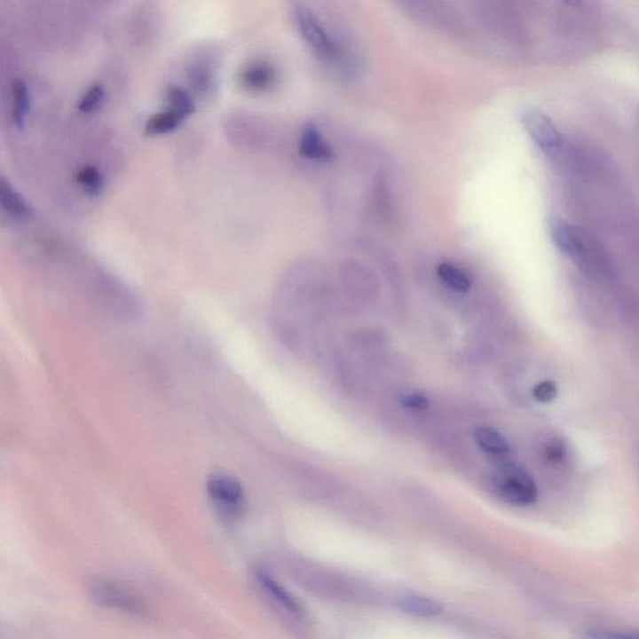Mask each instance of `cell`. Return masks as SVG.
Wrapping results in <instances>:
<instances>
[{"label":"cell","mask_w":639,"mask_h":639,"mask_svg":"<svg viewBox=\"0 0 639 639\" xmlns=\"http://www.w3.org/2000/svg\"><path fill=\"white\" fill-rule=\"evenodd\" d=\"M297 29L320 60L337 67L346 75L359 72V59L349 39L334 36L312 8L299 4L294 9Z\"/></svg>","instance_id":"obj_1"},{"label":"cell","mask_w":639,"mask_h":639,"mask_svg":"<svg viewBox=\"0 0 639 639\" xmlns=\"http://www.w3.org/2000/svg\"><path fill=\"white\" fill-rule=\"evenodd\" d=\"M87 591L91 601L98 606L109 608L131 614V616H146L147 607L133 591L113 580L95 579L89 580Z\"/></svg>","instance_id":"obj_2"},{"label":"cell","mask_w":639,"mask_h":639,"mask_svg":"<svg viewBox=\"0 0 639 639\" xmlns=\"http://www.w3.org/2000/svg\"><path fill=\"white\" fill-rule=\"evenodd\" d=\"M209 499L221 517L235 519L245 507V494L241 485L227 475H213L207 482Z\"/></svg>","instance_id":"obj_3"},{"label":"cell","mask_w":639,"mask_h":639,"mask_svg":"<svg viewBox=\"0 0 639 639\" xmlns=\"http://www.w3.org/2000/svg\"><path fill=\"white\" fill-rule=\"evenodd\" d=\"M549 235L561 253L567 255L585 269L592 267V245L586 233L580 232L579 227L564 220H552L549 223Z\"/></svg>","instance_id":"obj_4"},{"label":"cell","mask_w":639,"mask_h":639,"mask_svg":"<svg viewBox=\"0 0 639 639\" xmlns=\"http://www.w3.org/2000/svg\"><path fill=\"white\" fill-rule=\"evenodd\" d=\"M500 496L515 506L532 505L539 496L533 478L521 467L506 466L497 481Z\"/></svg>","instance_id":"obj_5"},{"label":"cell","mask_w":639,"mask_h":639,"mask_svg":"<svg viewBox=\"0 0 639 639\" xmlns=\"http://www.w3.org/2000/svg\"><path fill=\"white\" fill-rule=\"evenodd\" d=\"M521 122L531 139L547 155H555L561 147V137L552 120L536 107L522 110Z\"/></svg>","instance_id":"obj_6"},{"label":"cell","mask_w":639,"mask_h":639,"mask_svg":"<svg viewBox=\"0 0 639 639\" xmlns=\"http://www.w3.org/2000/svg\"><path fill=\"white\" fill-rule=\"evenodd\" d=\"M299 153L304 158L313 162H330L335 156L333 146L312 122H307L301 130Z\"/></svg>","instance_id":"obj_7"},{"label":"cell","mask_w":639,"mask_h":639,"mask_svg":"<svg viewBox=\"0 0 639 639\" xmlns=\"http://www.w3.org/2000/svg\"><path fill=\"white\" fill-rule=\"evenodd\" d=\"M255 579L259 583L264 592L269 596L272 601L280 604L288 612L294 614V616H301L303 614V607H301L300 602L297 601L296 597H294L287 588L282 587L281 583L273 579L272 574L264 570V568H257L255 571Z\"/></svg>","instance_id":"obj_8"},{"label":"cell","mask_w":639,"mask_h":639,"mask_svg":"<svg viewBox=\"0 0 639 639\" xmlns=\"http://www.w3.org/2000/svg\"><path fill=\"white\" fill-rule=\"evenodd\" d=\"M276 80V72L267 61H253L248 64L240 74L242 87L254 93L269 91Z\"/></svg>","instance_id":"obj_9"},{"label":"cell","mask_w":639,"mask_h":639,"mask_svg":"<svg viewBox=\"0 0 639 639\" xmlns=\"http://www.w3.org/2000/svg\"><path fill=\"white\" fill-rule=\"evenodd\" d=\"M0 202L4 213L14 219L30 220L34 217L33 209L5 178L0 180Z\"/></svg>","instance_id":"obj_10"},{"label":"cell","mask_w":639,"mask_h":639,"mask_svg":"<svg viewBox=\"0 0 639 639\" xmlns=\"http://www.w3.org/2000/svg\"><path fill=\"white\" fill-rule=\"evenodd\" d=\"M398 606L404 612L417 619H432L442 612V606L438 601L422 596H405L399 598Z\"/></svg>","instance_id":"obj_11"},{"label":"cell","mask_w":639,"mask_h":639,"mask_svg":"<svg viewBox=\"0 0 639 639\" xmlns=\"http://www.w3.org/2000/svg\"><path fill=\"white\" fill-rule=\"evenodd\" d=\"M12 98H13V110L12 118L15 127L18 129L26 128L28 113H29V91L23 80H14L12 83Z\"/></svg>","instance_id":"obj_12"},{"label":"cell","mask_w":639,"mask_h":639,"mask_svg":"<svg viewBox=\"0 0 639 639\" xmlns=\"http://www.w3.org/2000/svg\"><path fill=\"white\" fill-rule=\"evenodd\" d=\"M438 275L446 287L459 293H467L472 287V279L469 273L453 263L439 264Z\"/></svg>","instance_id":"obj_13"},{"label":"cell","mask_w":639,"mask_h":639,"mask_svg":"<svg viewBox=\"0 0 639 639\" xmlns=\"http://www.w3.org/2000/svg\"><path fill=\"white\" fill-rule=\"evenodd\" d=\"M475 439L478 446L488 454H505L509 451L507 439L493 427H478L475 431Z\"/></svg>","instance_id":"obj_14"},{"label":"cell","mask_w":639,"mask_h":639,"mask_svg":"<svg viewBox=\"0 0 639 639\" xmlns=\"http://www.w3.org/2000/svg\"><path fill=\"white\" fill-rule=\"evenodd\" d=\"M183 122L184 119H181L179 115L167 109L165 112L153 114V115L146 120L144 130H146L147 135L169 134L171 133V131L177 130Z\"/></svg>","instance_id":"obj_15"},{"label":"cell","mask_w":639,"mask_h":639,"mask_svg":"<svg viewBox=\"0 0 639 639\" xmlns=\"http://www.w3.org/2000/svg\"><path fill=\"white\" fill-rule=\"evenodd\" d=\"M168 110L185 120L195 112V103L192 95L185 89L171 85L167 91Z\"/></svg>","instance_id":"obj_16"},{"label":"cell","mask_w":639,"mask_h":639,"mask_svg":"<svg viewBox=\"0 0 639 639\" xmlns=\"http://www.w3.org/2000/svg\"><path fill=\"white\" fill-rule=\"evenodd\" d=\"M76 183L83 187L89 195L98 196L104 189V178L100 171L95 167H84L80 169L75 178Z\"/></svg>","instance_id":"obj_17"},{"label":"cell","mask_w":639,"mask_h":639,"mask_svg":"<svg viewBox=\"0 0 639 639\" xmlns=\"http://www.w3.org/2000/svg\"><path fill=\"white\" fill-rule=\"evenodd\" d=\"M104 98H106L104 88L99 84L91 85L80 98L78 103L79 112L84 114L93 113L103 103Z\"/></svg>","instance_id":"obj_18"},{"label":"cell","mask_w":639,"mask_h":639,"mask_svg":"<svg viewBox=\"0 0 639 639\" xmlns=\"http://www.w3.org/2000/svg\"><path fill=\"white\" fill-rule=\"evenodd\" d=\"M399 404L411 410L423 411L430 406V399L421 392H406L399 396Z\"/></svg>","instance_id":"obj_19"},{"label":"cell","mask_w":639,"mask_h":639,"mask_svg":"<svg viewBox=\"0 0 639 639\" xmlns=\"http://www.w3.org/2000/svg\"><path fill=\"white\" fill-rule=\"evenodd\" d=\"M557 392V386L553 381H542L539 385L534 386L532 395L537 401L547 404L556 398Z\"/></svg>","instance_id":"obj_20"},{"label":"cell","mask_w":639,"mask_h":639,"mask_svg":"<svg viewBox=\"0 0 639 639\" xmlns=\"http://www.w3.org/2000/svg\"><path fill=\"white\" fill-rule=\"evenodd\" d=\"M589 639H639V631L619 632V631H592L588 635Z\"/></svg>","instance_id":"obj_21"},{"label":"cell","mask_w":639,"mask_h":639,"mask_svg":"<svg viewBox=\"0 0 639 639\" xmlns=\"http://www.w3.org/2000/svg\"><path fill=\"white\" fill-rule=\"evenodd\" d=\"M547 459L553 463H561L566 457V448L559 441H553L546 448Z\"/></svg>","instance_id":"obj_22"}]
</instances>
